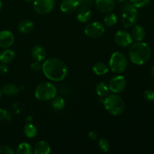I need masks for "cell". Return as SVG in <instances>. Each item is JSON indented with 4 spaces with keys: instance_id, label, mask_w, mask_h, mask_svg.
Wrapping results in <instances>:
<instances>
[{
    "instance_id": "2",
    "label": "cell",
    "mask_w": 154,
    "mask_h": 154,
    "mask_svg": "<svg viewBox=\"0 0 154 154\" xmlns=\"http://www.w3.org/2000/svg\"><path fill=\"white\" fill-rule=\"evenodd\" d=\"M151 57V50L147 43L142 42H137L131 45L129 51V57L133 64H145L149 61Z\"/></svg>"
},
{
    "instance_id": "24",
    "label": "cell",
    "mask_w": 154,
    "mask_h": 154,
    "mask_svg": "<svg viewBox=\"0 0 154 154\" xmlns=\"http://www.w3.org/2000/svg\"><path fill=\"white\" fill-rule=\"evenodd\" d=\"M16 153L17 154H32L33 153V148L28 143L23 142L17 147Z\"/></svg>"
},
{
    "instance_id": "5",
    "label": "cell",
    "mask_w": 154,
    "mask_h": 154,
    "mask_svg": "<svg viewBox=\"0 0 154 154\" xmlns=\"http://www.w3.org/2000/svg\"><path fill=\"white\" fill-rule=\"evenodd\" d=\"M57 88L50 82H42L36 87L35 96L37 99L43 102L52 100L57 95Z\"/></svg>"
},
{
    "instance_id": "3",
    "label": "cell",
    "mask_w": 154,
    "mask_h": 154,
    "mask_svg": "<svg viewBox=\"0 0 154 154\" xmlns=\"http://www.w3.org/2000/svg\"><path fill=\"white\" fill-rule=\"evenodd\" d=\"M105 109L109 114L114 116L120 115L125 110V102L123 99L117 93L108 94L103 99Z\"/></svg>"
},
{
    "instance_id": "37",
    "label": "cell",
    "mask_w": 154,
    "mask_h": 154,
    "mask_svg": "<svg viewBox=\"0 0 154 154\" xmlns=\"http://www.w3.org/2000/svg\"><path fill=\"white\" fill-rule=\"evenodd\" d=\"M150 73H151V75H152V78L154 79V66L152 67L151 69V71H150Z\"/></svg>"
},
{
    "instance_id": "38",
    "label": "cell",
    "mask_w": 154,
    "mask_h": 154,
    "mask_svg": "<svg viewBox=\"0 0 154 154\" xmlns=\"http://www.w3.org/2000/svg\"><path fill=\"white\" fill-rule=\"evenodd\" d=\"M2 88L0 87V99L2 98Z\"/></svg>"
},
{
    "instance_id": "35",
    "label": "cell",
    "mask_w": 154,
    "mask_h": 154,
    "mask_svg": "<svg viewBox=\"0 0 154 154\" xmlns=\"http://www.w3.org/2000/svg\"><path fill=\"white\" fill-rule=\"evenodd\" d=\"M89 138L92 140H96L97 138V134L95 132L93 131H91V132H89Z\"/></svg>"
},
{
    "instance_id": "15",
    "label": "cell",
    "mask_w": 154,
    "mask_h": 154,
    "mask_svg": "<svg viewBox=\"0 0 154 154\" xmlns=\"http://www.w3.org/2000/svg\"><path fill=\"white\" fill-rule=\"evenodd\" d=\"M31 55L35 61L42 62L46 58L47 53L43 47L41 45H35L32 49Z\"/></svg>"
},
{
    "instance_id": "17",
    "label": "cell",
    "mask_w": 154,
    "mask_h": 154,
    "mask_svg": "<svg viewBox=\"0 0 154 154\" xmlns=\"http://www.w3.org/2000/svg\"><path fill=\"white\" fill-rule=\"evenodd\" d=\"M131 35H132L133 40L136 41V42H141L145 38V29H144V28L142 26H135L132 30Z\"/></svg>"
},
{
    "instance_id": "26",
    "label": "cell",
    "mask_w": 154,
    "mask_h": 154,
    "mask_svg": "<svg viewBox=\"0 0 154 154\" xmlns=\"http://www.w3.org/2000/svg\"><path fill=\"white\" fill-rule=\"evenodd\" d=\"M117 22V17L116 14L112 13H108V14L104 17V23L106 26H114Z\"/></svg>"
},
{
    "instance_id": "28",
    "label": "cell",
    "mask_w": 154,
    "mask_h": 154,
    "mask_svg": "<svg viewBox=\"0 0 154 154\" xmlns=\"http://www.w3.org/2000/svg\"><path fill=\"white\" fill-rule=\"evenodd\" d=\"M130 2L137 8H141L148 5L150 0H130Z\"/></svg>"
},
{
    "instance_id": "27",
    "label": "cell",
    "mask_w": 154,
    "mask_h": 154,
    "mask_svg": "<svg viewBox=\"0 0 154 154\" xmlns=\"http://www.w3.org/2000/svg\"><path fill=\"white\" fill-rule=\"evenodd\" d=\"M99 147L102 152L107 153L110 150L109 141L105 138H101L99 141Z\"/></svg>"
},
{
    "instance_id": "19",
    "label": "cell",
    "mask_w": 154,
    "mask_h": 154,
    "mask_svg": "<svg viewBox=\"0 0 154 154\" xmlns=\"http://www.w3.org/2000/svg\"><path fill=\"white\" fill-rule=\"evenodd\" d=\"M15 57V53L12 50L6 49L0 53V62L4 64H9L14 60Z\"/></svg>"
},
{
    "instance_id": "10",
    "label": "cell",
    "mask_w": 154,
    "mask_h": 154,
    "mask_svg": "<svg viewBox=\"0 0 154 154\" xmlns=\"http://www.w3.org/2000/svg\"><path fill=\"white\" fill-rule=\"evenodd\" d=\"M114 41L119 46L122 48H127L131 46L133 39L129 32L126 30H119L114 35Z\"/></svg>"
},
{
    "instance_id": "8",
    "label": "cell",
    "mask_w": 154,
    "mask_h": 154,
    "mask_svg": "<svg viewBox=\"0 0 154 154\" xmlns=\"http://www.w3.org/2000/svg\"><path fill=\"white\" fill-rule=\"evenodd\" d=\"M55 5L54 0H34L33 7L36 13L46 15L51 13Z\"/></svg>"
},
{
    "instance_id": "42",
    "label": "cell",
    "mask_w": 154,
    "mask_h": 154,
    "mask_svg": "<svg viewBox=\"0 0 154 154\" xmlns=\"http://www.w3.org/2000/svg\"><path fill=\"white\" fill-rule=\"evenodd\" d=\"M153 31H154V30H153Z\"/></svg>"
},
{
    "instance_id": "9",
    "label": "cell",
    "mask_w": 154,
    "mask_h": 154,
    "mask_svg": "<svg viewBox=\"0 0 154 154\" xmlns=\"http://www.w3.org/2000/svg\"><path fill=\"white\" fill-rule=\"evenodd\" d=\"M126 87V80L123 75H116L110 81L108 87L113 93H122Z\"/></svg>"
},
{
    "instance_id": "23",
    "label": "cell",
    "mask_w": 154,
    "mask_h": 154,
    "mask_svg": "<svg viewBox=\"0 0 154 154\" xmlns=\"http://www.w3.org/2000/svg\"><path fill=\"white\" fill-rule=\"evenodd\" d=\"M24 134H25L26 137L28 138H33L36 136L38 133L37 128L32 124L31 123H27L24 126L23 129Z\"/></svg>"
},
{
    "instance_id": "22",
    "label": "cell",
    "mask_w": 154,
    "mask_h": 154,
    "mask_svg": "<svg viewBox=\"0 0 154 154\" xmlns=\"http://www.w3.org/2000/svg\"><path fill=\"white\" fill-rule=\"evenodd\" d=\"M96 91L98 96H100V97H106L109 94L110 90L108 85H107L105 81H102L96 85Z\"/></svg>"
},
{
    "instance_id": "32",
    "label": "cell",
    "mask_w": 154,
    "mask_h": 154,
    "mask_svg": "<svg viewBox=\"0 0 154 154\" xmlns=\"http://www.w3.org/2000/svg\"><path fill=\"white\" fill-rule=\"evenodd\" d=\"M95 0H78L79 6H86V7H90L93 4Z\"/></svg>"
},
{
    "instance_id": "14",
    "label": "cell",
    "mask_w": 154,
    "mask_h": 154,
    "mask_svg": "<svg viewBox=\"0 0 154 154\" xmlns=\"http://www.w3.org/2000/svg\"><path fill=\"white\" fill-rule=\"evenodd\" d=\"M92 17V12L90 7L80 6L77 10V19L81 23H87L90 21Z\"/></svg>"
},
{
    "instance_id": "30",
    "label": "cell",
    "mask_w": 154,
    "mask_h": 154,
    "mask_svg": "<svg viewBox=\"0 0 154 154\" xmlns=\"http://www.w3.org/2000/svg\"><path fill=\"white\" fill-rule=\"evenodd\" d=\"M13 149L8 146H2L0 147V154H14Z\"/></svg>"
},
{
    "instance_id": "13",
    "label": "cell",
    "mask_w": 154,
    "mask_h": 154,
    "mask_svg": "<svg viewBox=\"0 0 154 154\" xmlns=\"http://www.w3.org/2000/svg\"><path fill=\"white\" fill-rule=\"evenodd\" d=\"M79 7L78 0H63L60 4V9L65 14L73 13Z\"/></svg>"
},
{
    "instance_id": "25",
    "label": "cell",
    "mask_w": 154,
    "mask_h": 154,
    "mask_svg": "<svg viewBox=\"0 0 154 154\" xmlns=\"http://www.w3.org/2000/svg\"><path fill=\"white\" fill-rule=\"evenodd\" d=\"M65 105H66L65 100L60 96H57V97L55 96L51 102V106L56 111L63 110L65 108Z\"/></svg>"
},
{
    "instance_id": "4",
    "label": "cell",
    "mask_w": 154,
    "mask_h": 154,
    "mask_svg": "<svg viewBox=\"0 0 154 154\" xmlns=\"http://www.w3.org/2000/svg\"><path fill=\"white\" fill-rule=\"evenodd\" d=\"M138 18V11L131 2H126L122 7L121 22L125 28L134 26Z\"/></svg>"
},
{
    "instance_id": "16",
    "label": "cell",
    "mask_w": 154,
    "mask_h": 154,
    "mask_svg": "<svg viewBox=\"0 0 154 154\" xmlns=\"http://www.w3.org/2000/svg\"><path fill=\"white\" fill-rule=\"evenodd\" d=\"M51 153V147L45 141H39L33 148V153L35 154H49Z\"/></svg>"
},
{
    "instance_id": "41",
    "label": "cell",
    "mask_w": 154,
    "mask_h": 154,
    "mask_svg": "<svg viewBox=\"0 0 154 154\" xmlns=\"http://www.w3.org/2000/svg\"><path fill=\"white\" fill-rule=\"evenodd\" d=\"M24 1H26V2H32V1H34V0H24Z\"/></svg>"
},
{
    "instance_id": "36",
    "label": "cell",
    "mask_w": 154,
    "mask_h": 154,
    "mask_svg": "<svg viewBox=\"0 0 154 154\" xmlns=\"http://www.w3.org/2000/svg\"><path fill=\"white\" fill-rule=\"evenodd\" d=\"M32 120V117H26V121L27 123H31V121Z\"/></svg>"
},
{
    "instance_id": "7",
    "label": "cell",
    "mask_w": 154,
    "mask_h": 154,
    "mask_svg": "<svg viewBox=\"0 0 154 154\" xmlns=\"http://www.w3.org/2000/svg\"><path fill=\"white\" fill-rule=\"evenodd\" d=\"M84 33L87 36L91 38H99L105 33V27L103 24L99 21L91 22L86 26Z\"/></svg>"
},
{
    "instance_id": "12",
    "label": "cell",
    "mask_w": 154,
    "mask_h": 154,
    "mask_svg": "<svg viewBox=\"0 0 154 154\" xmlns=\"http://www.w3.org/2000/svg\"><path fill=\"white\" fill-rule=\"evenodd\" d=\"M14 42V36L11 32L8 30H3L0 32V47L3 48H8Z\"/></svg>"
},
{
    "instance_id": "20",
    "label": "cell",
    "mask_w": 154,
    "mask_h": 154,
    "mask_svg": "<svg viewBox=\"0 0 154 154\" xmlns=\"http://www.w3.org/2000/svg\"><path fill=\"white\" fill-rule=\"evenodd\" d=\"M2 93L5 94L6 96H14L19 93V87L17 86L14 85L13 84H6L3 86L2 88Z\"/></svg>"
},
{
    "instance_id": "40",
    "label": "cell",
    "mask_w": 154,
    "mask_h": 154,
    "mask_svg": "<svg viewBox=\"0 0 154 154\" xmlns=\"http://www.w3.org/2000/svg\"><path fill=\"white\" fill-rule=\"evenodd\" d=\"M2 8V1L0 0V11H1Z\"/></svg>"
},
{
    "instance_id": "34",
    "label": "cell",
    "mask_w": 154,
    "mask_h": 154,
    "mask_svg": "<svg viewBox=\"0 0 154 154\" xmlns=\"http://www.w3.org/2000/svg\"><path fill=\"white\" fill-rule=\"evenodd\" d=\"M7 111L5 109H3V108H0V121L5 120L7 117Z\"/></svg>"
},
{
    "instance_id": "11",
    "label": "cell",
    "mask_w": 154,
    "mask_h": 154,
    "mask_svg": "<svg viewBox=\"0 0 154 154\" xmlns=\"http://www.w3.org/2000/svg\"><path fill=\"white\" fill-rule=\"evenodd\" d=\"M96 8L102 13H111L115 7V0H96Z\"/></svg>"
},
{
    "instance_id": "21",
    "label": "cell",
    "mask_w": 154,
    "mask_h": 154,
    "mask_svg": "<svg viewBox=\"0 0 154 154\" xmlns=\"http://www.w3.org/2000/svg\"><path fill=\"white\" fill-rule=\"evenodd\" d=\"M93 71L97 75H104L109 71V67L105 63L99 62L93 66Z\"/></svg>"
},
{
    "instance_id": "33",
    "label": "cell",
    "mask_w": 154,
    "mask_h": 154,
    "mask_svg": "<svg viewBox=\"0 0 154 154\" xmlns=\"http://www.w3.org/2000/svg\"><path fill=\"white\" fill-rule=\"evenodd\" d=\"M8 72V68L7 64L1 63L0 64V74L1 75H6Z\"/></svg>"
},
{
    "instance_id": "31",
    "label": "cell",
    "mask_w": 154,
    "mask_h": 154,
    "mask_svg": "<svg viewBox=\"0 0 154 154\" xmlns=\"http://www.w3.org/2000/svg\"><path fill=\"white\" fill-rule=\"evenodd\" d=\"M31 69L33 72H39L42 69V66L40 65V62L35 61V63H32Z\"/></svg>"
},
{
    "instance_id": "1",
    "label": "cell",
    "mask_w": 154,
    "mask_h": 154,
    "mask_svg": "<svg viewBox=\"0 0 154 154\" xmlns=\"http://www.w3.org/2000/svg\"><path fill=\"white\" fill-rule=\"evenodd\" d=\"M42 72L47 78L52 81H62L68 75L66 63L57 58H49L42 64Z\"/></svg>"
},
{
    "instance_id": "6",
    "label": "cell",
    "mask_w": 154,
    "mask_h": 154,
    "mask_svg": "<svg viewBox=\"0 0 154 154\" xmlns=\"http://www.w3.org/2000/svg\"><path fill=\"white\" fill-rule=\"evenodd\" d=\"M128 67V60L121 52H115L109 60V69L114 73L123 72Z\"/></svg>"
},
{
    "instance_id": "39",
    "label": "cell",
    "mask_w": 154,
    "mask_h": 154,
    "mask_svg": "<svg viewBox=\"0 0 154 154\" xmlns=\"http://www.w3.org/2000/svg\"><path fill=\"white\" fill-rule=\"evenodd\" d=\"M117 2H125L126 1H127V0H116Z\"/></svg>"
},
{
    "instance_id": "18",
    "label": "cell",
    "mask_w": 154,
    "mask_h": 154,
    "mask_svg": "<svg viewBox=\"0 0 154 154\" xmlns=\"http://www.w3.org/2000/svg\"><path fill=\"white\" fill-rule=\"evenodd\" d=\"M33 29H34V23L30 20H23L18 24V30L23 34H27L30 32L32 31Z\"/></svg>"
},
{
    "instance_id": "29",
    "label": "cell",
    "mask_w": 154,
    "mask_h": 154,
    "mask_svg": "<svg viewBox=\"0 0 154 154\" xmlns=\"http://www.w3.org/2000/svg\"><path fill=\"white\" fill-rule=\"evenodd\" d=\"M144 99L148 102H154V91L151 90H147L143 94Z\"/></svg>"
}]
</instances>
